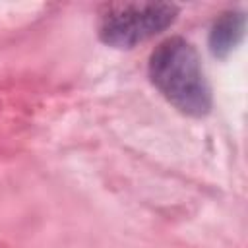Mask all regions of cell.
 Listing matches in <instances>:
<instances>
[{"label": "cell", "instance_id": "cell-1", "mask_svg": "<svg viewBox=\"0 0 248 248\" xmlns=\"http://www.w3.org/2000/svg\"><path fill=\"white\" fill-rule=\"evenodd\" d=\"M149 79L182 114L202 118L211 110V89L196 48L182 37L165 39L149 56Z\"/></svg>", "mask_w": 248, "mask_h": 248}, {"label": "cell", "instance_id": "cell-2", "mask_svg": "<svg viewBox=\"0 0 248 248\" xmlns=\"http://www.w3.org/2000/svg\"><path fill=\"white\" fill-rule=\"evenodd\" d=\"M178 6L170 2H110L99 12V39L114 48H134L174 23Z\"/></svg>", "mask_w": 248, "mask_h": 248}, {"label": "cell", "instance_id": "cell-3", "mask_svg": "<svg viewBox=\"0 0 248 248\" xmlns=\"http://www.w3.org/2000/svg\"><path fill=\"white\" fill-rule=\"evenodd\" d=\"M244 35V14L242 12H225L211 27L209 33V50L215 58H227L232 48L240 43Z\"/></svg>", "mask_w": 248, "mask_h": 248}]
</instances>
